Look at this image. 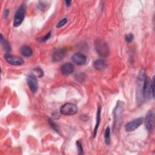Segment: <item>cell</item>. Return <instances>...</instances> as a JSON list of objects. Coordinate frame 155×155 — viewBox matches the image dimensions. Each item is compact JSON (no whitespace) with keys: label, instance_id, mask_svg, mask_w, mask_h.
<instances>
[{"label":"cell","instance_id":"cell-19","mask_svg":"<svg viewBox=\"0 0 155 155\" xmlns=\"http://www.w3.org/2000/svg\"><path fill=\"white\" fill-rule=\"evenodd\" d=\"M125 41L128 43H130V42H131L133 41V39H134V35L132 33H128V34L125 35Z\"/></svg>","mask_w":155,"mask_h":155},{"label":"cell","instance_id":"cell-23","mask_svg":"<svg viewBox=\"0 0 155 155\" xmlns=\"http://www.w3.org/2000/svg\"><path fill=\"white\" fill-rule=\"evenodd\" d=\"M151 90H152L153 99H154V77H153L151 80Z\"/></svg>","mask_w":155,"mask_h":155},{"label":"cell","instance_id":"cell-24","mask_svg":"<svg viewBox=\"0 0 155 155\" xmlns=\"http://www.w3.org/2000/svg\"><path fill=\"white\" fill-rule=\"evenodd\" d=\"M37 73H38V76L39 77V78H41V77H42V76H43V74H44V73H43V71L42 70V69L41 68H40L39 67H38V68H35V70Z\"/></svg>","mask_w":155,"mask_h":155},{"label":"cell","instance_id":"cell-14","mask_svg":"<svg viewBox=\"0 0 155 155\" xmlns=\"http://www.w3.org/2000/svg\"><path fill=\"white\" fill-rule=\"evenodd\" d=\"M21 53L25 57H30L33 54L31 48L28 45H23L20 48Z\"/></svg>","mask_w":155,"mask_h":155},{"label":"cell","instance_id":"cell-12","mask_svg":"<svg viewBox=\"0 0 155 155\" xmlns=\"http://www.w3.org/2000/svg\"><path fill=\"white\" fill-rule=\"evenodd\" d=\"M61 70L64 74H70L74 71V66L71 63H65L62 65Z\"/></svg>","mask_w":155,"mask_h":155},{"label":"cell","instance_id":"cell-8","mask_svg":"<svg viewBox=\"0 0 155 155\" xmlns=\"http://www.w3.org/2000/svg\"><path fill=\"white\" fill-rule=\"evenodd\" d=\"M154 113L153 110L148 111L145 119V125L147 130L149 131H151L154 128Z\"/></svg>","mask_w":155,"mask_h":155},{"label":"cell","instance_id":"cell-13","mask_svg":"<svg viewBox=\"0 0 155 155\" xmlns=\"http://www.w3.org/2000/svg\"><path fill=\"white\" fill-rule=\"evenodd\" d=\"M94 67L98 70H103L107 67V62L103 59H99L96 60L93 63Z\"/></svg>","mask_w":155,"mask_h":155},{"label":"cell","instance_id":"cell-9","mask_svg":"<svg viewBox=\"0 0 155 155\" xmlns=\"http://www.w3.org/2000/svg\"><path fill=\"white\" fill-rule=\"evenodd\" d=\"M27 82L30 90L33 93H36L38 87L36 76L33 73L29 74L27 76Z\"/></svg>","mask_w":155,"mask_h":155},{"label":"cell","instance_id":"cell-11","mask_svg":"<svg viewBox=\"0 0 155 155\" xmlns=\"http://www.w3.org/2000/svg\"><path fill=\"white\" fill-rule=\"evenodd\" d=\"M71 59L73 62L77 65H84L87 62V57L84 54L81 53H74Z\"/></svg>","mask_w":155,"mask_h":155},{"label":"cell","instance_id":"cell-16","mask_svg":"<svg viewBox=\"0 0 155 155\" xmlns=\"http://www.w3.org/2000/svg\"><path fill=\"white\" fill-rule=\"evenodd\" d=\"M1 44L4 48V50L6 51V52H9L11 51V46L10 45V44L8 43V42L4 38L3 35L1 34Z\"/></svg>","mask_w":155,"mask_h":155},{"label":"cell","instance_id":"cell-18","mask_svg":"<svg viewBox=\"0 0 155 155\" xmlns=\"http://www.w3.org/2000/svg\"><path fill=\"white\" fill-rule=\"evenodd\" d=\"M48 122L49 124L50 125L51 127L54 130H55V131H57V132H59V128H58V126L51 119H48Z\"/></svg>","mask_w":155,"mask_h":155},{"label":"cell","instance_id":"cell-26","mask_svg":"<svg viewBox=\"0 0 155 155\" xmlns=\"http://www.w3.org/2000/svg\"><path fill=\"white\" fill-rule=\"evenodd\" d=\"M8 13H9V10L8 9H5L4 10V16L5 18H7L8 15Z\"/></svg>","mask_w":155,"mask_h":155},{"label":"cell","instance_id":"cell-4","mask_svg":"<svg viewBox=\"0 0 155 155\" xmlns=\"http://www.w3.org/2000/svg\"><path fill=\"white\" fill-rule=\"evenodd\" d=\"M78 108L76 104L73 103H66L63 105L61 109L60 113L64 115H74L78 112Z\"/></svg>","mask_w":155,"mask_h":155},{"label":"cell","instance_id":"cell-10","mask_svg":"<svg viewBox=\"0 0 155 155\" xmlns=\"http://www.w3.org/2000/svg\"><path fill=\"white\" fill-rule=\"evenodd\" d=\"M67 54V50L65 48H58L55 50L52 54V59L54 62L60 61L63 59Z\"/></svg>","mask_w":155,"mask_h":155},{"label":"cell","instance_id":"cell-3","mask_svg":"<svg viewBox=\"0 0 155 155\" xmlns=\"http://www.w3.org/2000/svg\"><path fill=\"white\" fill-rule=\"evenodd\" d=\"M26 10V5L25 4H22L21 5V7L18 9L16 11L15 17H14V21H13V26L15 27H19L22 22H23L24 16H25V13Z\"/></svg>","mask_w":155,"mask_h":155},{"label":"cell","instance_id":"cell-21","mask_svg":"<svg viewBox=\"0 0 155 155\" xmlns=\"http://www.w3.org/2000/svg\"><path fill=\"white\" fill-rule=\"evenodd\" d=\"M76 144H77V147H78V150L79 151V153H78L79 154H83V148H82L81 143L79 141H77Z\"/></svg>","mask_w":155,"mask_h":155},{"label":"cell","instance_id":"cell-22","mask_svg":"<svg viewBox=\"0 0 155 155\" xmlns=\"http://www.w3.org/2000/svg\"><path fill=\"white\" fill-rule=\"evenodd\" d=\"M50 36H51V32H48V33H47L44 36H43L42 38H41L40 39V41L41 42H44V41H45L47 40H48L50 38Z\"/></svg>","mask_w":155,"mask_h":155},{"label":"cell","instance_id":"cell-2","mask_svg":"<svg viewBox=\"0 0 155 155\" xmlns=\"http://www.w3.org/2000/svg\"><path fill=\"white\" fill-rule=\"evenodd\" d=\"M142 94L143 98L146 101H149L151 99V97H153L151 90V80L148 76H146L143 81Z\"/></svg>","mask_w":155,"mask_h":155},{"label":"cell","instance_id":"cell-27","mask_svg":"<svg viewBox=\"0 0 155 155\" xmlns=\"http://www.w3.org/2000/svg\"><path fill=\"white\" fill-rule=\"evenodd\" d=\"M65 4H66V5H67V6H70V4H71V1H65Z\"/></svg>","mask_w":155,"mask_h":155},{"label":"cell","instance_id":"cell-7","mask_svg":"<svg viewBox=\"0 0 155 155\" xmlns=\"http://www.w3.org/2000/svg\"><path fill=\"white\" fill-rule=\"evenodd\" d=\"M4 59L7 62L13 65H21L24 63V61L21 57L14 56L8 53L4 55Z\"/></svg>","mask_w":155,"mask_h":155},{"label":"cell","instance_id":"cell-17","mask_svg":"<svg viewBox=\"0 0 155 155\" xmlns=\"http://www.w3.org/2000/svg\"><path fill=\"white\" fill-rule=\"evenodd\" d=\"M104 138H105V142L107 145H109L110 143L111 140H110V128L109 127H108L105 131L104 134Z\"/></svg>","mask_w":155,"mask_h":155},{"label":"cell","instance_id":"cell-25","mask_svg":"<svg viewBox=\"0 0 155 155\" xmlns=\"http://www.w3.org/2000/svg\"><path fill=\"white\" fill-rule=\"evenodd\" d=\"M52 116L53 117L54 119H58L59 117V114L58 113V112L57 111H54L53 114H52Z\"/></svg>","mask_w":155,"mask_h":155},{"label":"cell","instance_id":"cell-5","mask_svg":"<svg viewBox=\"0 0 155 155\" xmlns=\"http://www.w3.org/2000/svg\"><path fill=\"white\" fill-rule=\"evenodd\" d=\"M124 109V103L122 101H118L116 108L114 111V127H118L119 124L120 122L122 114Z\"/></svg>","mask_w":155,"mask_h":155},{"label":"cell","instance_id":"cell-1","mask_svg":"<svg viewBox=\"0 0 155 155\" xmlns=\"http://www.w3.org/2000/svg\"><path fill=\"white\" fill-rule=\"evenodd\" d=\"M94 47L98 55L101 58H106L110 53V49L108 45L105 41L98 39H96L94 43Z\"/></svg>","mask_w":155,"mask_h":155},{"label":"cell","instance_id":"cell-20","mask_svg":"<svg viewBox=\"0 0 155 155\" xmlns=\"http://www.w3.org/2000/svg\"><path fill=\"white\" fill-rule=\"evenodd\" d=\"M67 22V18H63L62 19H61L59 22L58 24H57L56 25V27L57 28H60L62 26H63L64 25H65Z\"/></svg>","mask_w":155,"mask_h":155},{"label":"cell","instance_id":"cell-15","mask_svg":"<svg viewBox=\"0 0 155 155\" xmlns=\"http://www.w3.org/2000/svg\"><path fill=\"white\" fill-rule=\"evenodd\" d=\"M101 107L100 106H99L98 108H97V110L96 121V124H95V127H94V132H93V137H94L96 136V134L97 133L99 125L100 124V121H101Z\"/></svg>","mask_w":155,"mask_h":155},{"label":"cell","instance_id":"cell-6","mask_svg":"<svg viewBox=\"0 0 155 155\" xmlns=\"http://www.w3.org/2000/svg\"><path fill=\"white\" fill-rule=\"evenodd\" d=\"M143 117H139L136 118L129 122H128L125 127V129L126 131L130 132L135 130L137 129L140 125L142 124L143 122Z\"/></svg>","mask_w":155,"mask_h":155}]
</instances>
